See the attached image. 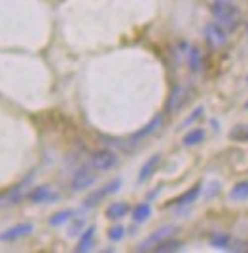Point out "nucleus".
<instances>
[{
	"label": "nucleus",
	"instance_id": "1",
	"mask_svg": "<svg viewBox=\"0 0 248 253\" xmlns=\"http://www.w3.org/2000/svg\"><path fill=\"white\" fill-rule=\"evenodd\" d=\"M210 11L214 15L216 23H220L226 29L237 27L239 19H241V10L233 2H229V0H212Z\"/></svg>",
	"mask_w": 248,
	"mask_h": 253
},
{
	"label": "nucleus",
	"instance_id": "2",
	"mask_svg": "<svg viewBox=\"0 0 248 253\" xmlns=\"http://www.w3.org/2000/svg\"><path fill=\"white\" fill-rule=\"evenodd\" d=\"M95 181H97V170L93 169L91 165H86V167H82V169H78L74 172L72 181H70V189L78 193V191L91 187Z\"/></svg>",
	"mask_w": 248,
	"mask_h": 253
},
{
	"label": "nucleus",
	"instance_id": "3",
	"mask_svg": "<svg viewBox=\"0 0 248 253\" xmlns=\"http://www.w3.org/2000/svg\"><path fill=\"white\" fill-rule=\"evenodd\" d=\"M176 231H178L176 225H163V227H159L153 234H150L144 242H141L139 246H137V252H148V250H153L157 244L163 242V240H167V238Z\"/></svg>",
	"mask_w": 248,
	"mask_h": 253
},
{
	"label": "nucleus",
	"instance_id": "4",
	"mask_svg": "<svg viewBox=\"0 0 248 253\" xmlns=\"http://www.w3.org/2000/svg\"><path fill=\"white\" fill-rule=\"evenodd\" d=\"M97 172H106V170L114 169L118 165V155L114 151L108 149H99L91 155V163H89Z\"/></svg>",
	"mask_w": 248,
	"mask_h": 253
},
{
	"label": "nucleus",
	"instance_id": "5",
	"mask_svg": "<svg viewBox=\"0 0 248 253\" xmlns=\"http://www.w3.org/2000/svg\"><path fill=\"white\" fill-rule=\"evenodd\" d=\"M205 36L206 42L212 47H222L227 42V32L226 27H222L220 23H208L205 27Z\"/></svg>",
	"mask_w": 248,
	"mask_h": 253
},
{
	"label": "nucleus",
	"instance_id": "6",
	"mask_svg": "<svg viewBox=\"0 0 248 253\" xmlns=\"http://www.w3.org/2000/svg\"><path fill=\"white\" fill-rule=\"evenodd\" d=\"M33 231H34L33 223H19V225H13L8 231L0 232V242H13V240H19L23 236L33 234Z\"/></svg>",
	"mask_w": 248,
	"mask_h": 253
},
{
	"label": "nucleus",
	"instance_id": "7",
	"mask_svg": "<svg viewBox=\"0 0 248 253\" xmlns=\"http://www.w3.org/2000/svg\"><path fill=\"white\" fill-rule=\"evenodd\" d=\"M119 187H121V179H114V181H110L106 187H102V189H99V191H93V193L87 197V199H86V206H87V208H93V206H97L99 202L102 201L104 197L112 195V193H116Z\"/></svg>",
	"mask_w": 248,
	"mask_h": 253
},
{
	"label": "nucleus",
	"instance_id": "8",
	"mask_svg": "<svg viewBox=\"0 0 248 253\" xmlns=\"http://www.w3.org/2000/svg\"><path fill=\"white\" fill-rule=\"evenodd\" d=\"M188 96H190V91H188V87H176L171 96H169V102H167V112L169 114H174V112H178L180 108L184 106V102L188 100Z\"/></svg>",
	"mask_w": 248,
	"mask_h": 253
},
{
	"label": "nucleus",
	"instance_id": "9",
	"mask_svg": "<svg viewBox=\"0 0 248 253\" xmlns=\"http://www.w3.org/2000/svg\"><path fill=\"white\" fill-rule=\"evenodd\" d=\"M29 199L34 202V204H40V202H53L59 199V195L51 191V187L48 185H40V187H34L31 193H29Z\"/></svg>",
	"mask_w": 248,
	"mask_h": 253
},
{
	"label": "nucleus",
	"instance_id": "10",
	"mask_svg": "<svg viewBox=\"0 0 248 253\" xmlns=\"http://www.w3.org/2000/svg\"><path fill=\"white\" fill-rule=\"evenodd\" d=\"M163 125V116H155L153 119H151L148 125L144 126V128H141V130H137L133 136H131V144H139L142 138L150 136V134H153L159 126Z\"/></svg>",
	"mask_w": 248,
	"mask_h": 253
},
{
	"label": "nucleus",
	"instance_id": "11",
	"mask_svg": "<svg viewBox=\"0 0 248 253\" xmlns=\"http://www.w3.org/2000/svg\"><path fill=\"white\" fill-rule=\"evenodd\" d=\"M159 163H161V155L159 153H155V155H151L146 163H144V167L141 169V174H139V181H146V179L150 178L151 174L155 172V169L159 167Z\"/></svg>",
	"mask_w": 248,
	"mask_h": 253
},
{
	"label": "nucleus",
	"instance_id": "12",
	"mask_svg": "<svg viewBox=\"0 0 248 253\" xmlns=\"http://www.w3.org/2000/svg\"><path fill=\"white\" fill-rule=\"evenodd\" d=\"M188 64L194 72H201L203 66H205V59H203V51L199 47H192L188 51Z\"/></svg>",
	"mask_w": 248,
	"mask_h": 253
},
{
	"label": "nucleus",
	"instance_id": "13",
	"mask_svg": "<svg viewBox=\"0 0 248 253\" xmlns=\"http://www.w3.org/2000/svg\"><path fill=\"white\" fill-rule=\"evenodd\" d=\"M127 211H129V204H125V202H114V204H110L106 208V217L112 219V221H116V219L125 217Z\"/></svg>",
	"mask_w": 248,
	"mask_h": 253
},
{
	"label": "nucleus",
	"instance_id": "14",
	"mask_svg": "<svg viewBox=\"0 0 248 253\" xmlns=\"http://www.w3.org/2000/svg\"><path fill=\"white\" fill-rule=\"evenodd\" d=\"M93 242H95V227H89V229H86L84 234H82V238H80V242H78L76 252L78 253L89 252V250L93 248Z\"/></svg>",
	"mask_w": 248,
	"mask_h": 253
},
{
	"label": "nucleus",
	"instance_id": "15",
	"mask_svg": "<svg viewBox=\"0 0 248 253\" xmlns=\"http://www.w3.org/2000/svg\"><path fill=\"white\" fill-rule=\"evenodd\" d=\"M201 195V185H195V187H192L190 191H186L184 195H180L178 199H174L173 204H176V206H186V204H192V202L197 201V197Z\"/></svg>",
	"mask_w": 248,
	"mask_h": 253
},
{
	"label": "nucleus",
	"instance_id": "16",
	"mask_svg": "<svg viewBox=\"0 0 248 253\" xmlns=\"http://www.w3.org/2000/svg\"><path fill=\"white\" fill-rule=\"evenodd\" d=\"M210 246L216 248V250H229V246H231V236L226 234V232H214L212 236H210Z\"/></svg>",
	"mask_w": 248,
	"mask_h": 253
},
{
	"label": "nucleus",
	"instance_id": "17",
	"mask_svg": "<svg viewBox=\"0 0 248 253\" xmlns=\"http://www.w3.org/2000/svg\"><path fill=\"white\" fill-rule=\"evenodd\" d=\"M150 215H151V206L148 202H142V204L133 208V221L135 223H144Z\"/></svg>",
	"mask_w": 248,
	"mask_h": 253
},
{
	"label": "nucleus",
	"instance_id": "18",
	"mask_svg": "<svg viewBox=\"0 0 248 253\" xmlns=\"http://www.w3.org/2000/svg\"><path fill=\"white\" fill-rule=\"evenodd\" d=\"M203 140H205V130H203V128H194V130H190V132L184 136V146L192 148V146L201 144Z\"/></svg>",
	"mask_w": 248,
	"mask_h": 253
},
{
	"label": "nucleus",
	"instance_id": "19",
	"mask_svg": "<svg viewBox=\"0 0 248 253\" xmlns=\"http://www.w3.org/2000/svg\"><path fill=\"white\" fill-rule=\"evenodd\" d=\"M72 217H74V211L72 210H61L50 217V225H51V227H61V225H65V223L70 221Z\"/></svg>",
	"mask_w": 248,
	"mask_h": 253
},
{
	"label": "nucleus",
	"instance_id": "20",
	"mask_svg": "<svg viewBox=\"0 0 248 253\" xmlns=\"http://www.w3.org/2000/svg\"><path fill=\"white\" fill-rule=\"evenodd\" d=\"M229 199L231 201H245L248 199V181H241L233 189L229 191Z\"/></svg>",
	"mask_w": 248,
	"mask_h": 253
},
{
	"label": "nucleus",
	"instance_id": "21",
	"mask_svg": "<svg viewBox=\"0 0 248 253\" xmlns=\"http://www.w3.org/2000/svg\"><path fill=\"white\" fill-rule=\"evenodd\" d=\"M182 248V244L180 242H176V240H163V242H159L155 248H153V252H157V253H169V252H178Z\"/></svg>",
	"mask_w": 248,
	"mask_h": 253
},
{
	"label": "nucleus",
	"instance_id": "22",
	"mask_svg": "<svg viewBox=\"0 0 248 253\" xmlns=\"http://www.w3.org/2000/svg\"><path fill=\"white\" fill-rule=\"evenodd\" d=\"M229 138L235 142H248V125H237L229 132Z\"/></svg>",
	"mask_w": 248,
	"mask_h": 253
},
{
	"label": "nucleus",
	"instance_id": "23",
	"mask_svg": "<svg viewBox=\"0 0 248 253\" xmlns=\"http://www.w3.org/2000/svg\"><path fill=\"white\" fill-rule=\"evenodd\" d=\"M123 236H125V229H123L121 225H118V227H112V229L108 231V238H110V240H114V242L121 240Z\"/></svg>",
	"mask_w": 248,
	"mask_h": 253
},
{
	"label": "nucleus",
	"instance_id": "24",
	"mask_svg": "<svg viewBox=\"0 0 248 253\" xmlns=\"http://www.w3.org/2000/svg\"><path fill=\"white\" fill-rule=\"evenodd\" d=\"M201 116H203V106H199V108L195 110L194 114H192V116H190V117H188V119H186V121H184L182 126L192 125V123H194V121H197V119H199V117H201Z\"/></svg>",
	"mask_w": 248,
	"mask_h": 253
},
{
	"label": "nucleus",
	"instance_id": "25",
	"mask_svg": "<svg viewBox=\"0 0 248 253\" xmlns=\"http://www.w3.org/2000/svg\"><path fill=\"white\" fill-rule=\"evenodd\" d=\"M245 108H247V110H248V100H247V104H245Z\"/></svg>",
	"mask_w": 248,
	"mask_h": 253
},
{
	"label": "nucleus",
	"instance_id": "26",
	"mask_svg": "<svg viewBox=\"0 0 248 253\" xmlns=\"http://www.w3.org/2000/svg\"><path fill=\"white\" fill-rule=\"evenodd\" d=\"M247 36H248V29H247Z\"/></svg>",
	"mask_w": 248,
	"mask_h": 253
}]
</instances>
